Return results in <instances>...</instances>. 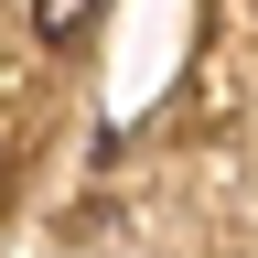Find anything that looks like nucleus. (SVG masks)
Masks as SVG:
<instances>
[{"label":"nucleus","instance_id":"f257e3e1","mask_svg":"<svg viewBox=\"0 0 258 258\" xmlns=\"http://www.w3.org/2000/svg\"><path fill=\"white\" fill-rule=\"evenodd\" d=\"M86 22H97V0H32V32H43V43H76Z\"/></svg>","mask_w":258,"mask_h":258}]
</instances>
